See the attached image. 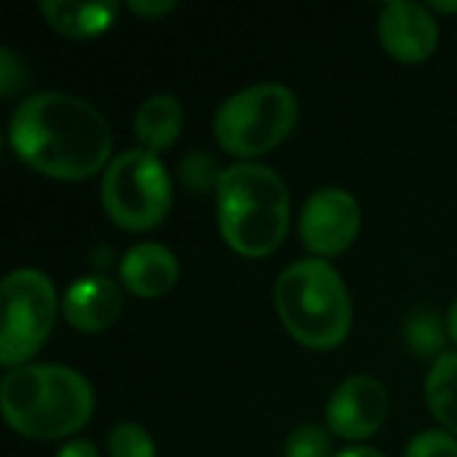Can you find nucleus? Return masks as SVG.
Masks as SVG:
<instances>
[{
  "label": "nucleus",
  "mask_w": 457,
  "mask_h": 457,
  "mask_svg": "<svg viewBox=\"0 0 457 457\" xmlns=\"http://www.w3.org/2000/svg\"><path fill=\"white\" fill-rule=\"evenodd\" d=\"M11 147L32 169L83 179L107 163L112 134L107 118L86 99L64 91H37L11 118Z\"/></svg>",
  "instance_id": "obj_1"
},
{
  "label": "nucleus",
  "mask_w": 457,
  "mask_h": 457,
  "mask_svg": "<svg viewBox=\"0 0 457 457\" xmlns=\"http://www.w3.org/2000/svg\"><path fill=\"white\" fill-rule=\"evenodd\" d=\"M91 412L88 380L64 364H21L3 378V415L24 436L59 439L75 434Z\"/></svg>",
  "instance_id": "obj_2"
},
{
  "label": "nucleus",
  "mask_w": 457,
  "mask_h": 457,
  "mask_svg": "<svg viewBox=\"0 0 457 457\" xmlns=\"http://www.w3.org/2000/svg\"><path fill=\"white\" fill-rule=\"evenodd\" d=\"M217 222L225 241L244 257H265L289 228V190L278 171L241 161L217 182Z\"/></svg>",
  "instance_id": "obj_3"
},
{
  "label": "nucleus",
  "mask_w": 457,
  "mask_h": 457,
  "mask_svg": "<svg viewBox=\"0 0 457 457\" xmlns=\"http://www.w3.org/2000/svg\"><path fill=\"white\" fill-rule=\"evenodd\" d=\"M273 300L287 329L308 348H335L351 329V297L324 257L297 260L276 278Z\"/></svg>",
  "instance_id": "obj_4"
},
{
  "label": "nucleus",
  "mask_w": 457,
  "mask_h": 457,
  "mask_svg": "<svg viewBox=\"0 0 457 457\" xmlns=\"http://www.w3.org/2000/svg\"><path fill=\"white\" fill-rule=\"evenodd\" d=\"M297 112V96L289 86L276 80L252 83L217 107L214 137L233 155H260L292 131Z\"/></svg>",
  "instance_id": "obj_5"
},
{
  "label": "nucleus",
  "mask_w": 457,
  "mask_h": 457,
  "mask_svg": "<svg viewBox=\"0 0 457 457\" xmlns=\"http://www.w3.org/2000/svg\"><path fill=\"white\" fill-rule=\"evenodd\" d=\"M102 206L129 230L155 228L171 206V179L153 150L118 153L102 174Z\"/></svg>",
  "instance_id": "obj_6"
},
{
  "label": "nucleus",
  "mask_w": 457,
  "mask_h": 457,
  "mask_svg": "<svg viewBox=\"0 0 457 457\" xmlns=\"http://www.w3.org/2000/svg\"><path fill=\"white\" fill-rule=\"evenodd\" d=\"M3 332L0 359L11 370L29 359L48 337L56 316V289L43 270L19 268L0 284Z\"/></svg>",
  "instance_id": "obj_7"
},
{
  "label": "nucleus",
  "mask_w": 457,
  "mask_h": 457,
  "mask_svg": "<svg viewBox=\"0 0 457 457\" xmlns=\"http://www.w3.org/2000/svg\"><path fill=\"white\" fill-rule=\"evenodd\" d=\"M361 228L359 201L343 187H321L308 195L300 212L303 244L321 254H340L348 249Z\"/></svg>",
  "instance_id": "obj_8"
},
{
  "label": "nucleus",
  "mask_w": 457,
  "mask_h": 457,
  "mask_svg": "<svg viewBox=\"0 0 457 457\" xmlns=\"http://www.w3.org/2000/svg\"><path fill=\"white\" fill-rule=\"evenodd\" d=\"M388 418V391L372 375L343 380L327 404V423L343 439H364Z\"/></svg>",
  "instance_id": "obj_9"
},
{
  "label": "nucleus",
  "mask_w": 457,
  "mask_h": 457,
  "mask_svg": "<svg viewBox=\"0 0 457 457\" xmlns=\"http://www.w3.org/2000/svg\"><path fill=\"white\" fill-rule=\"evenodd\" d=\"M378 35L388 54L402 62L426 59L439 43V24L431 5L418 0H391L378 19Z\"/></svg>",
  "instance_id": "obj_10"
},
{
  "label": "nucleus",
  "mask_w": 457,
  "mask_h": 457,
  "mask_svg": "<svg viewBox=\"0 0 457 457\" xmlns=\"http://www.w3.org/2000/svg\"><path fill=\"white\" fill-rule=\"evenodd\" d=\"M123 308V295L118 284L102 273L80 276L64 292L62 311L64 319L80 332H99L110 327Z\"/></svg>",
  "instance_id": "obj_11"
},
{
  "label": "nucleus",
  "mask_w": 457,
  "mask_h": 457,
  "mask_svg": "<svg viewBox=\"0 0 457 457\" xmlns=\"http://www.w3.org/2000/svg\"><path fill=\"white\" fill-rule=\"evenodd\" d=\"M179 265L171 249L155 241H142L126 249L120 260V278L123 287L139 297H161L177 281Z\"/></svg>",
  "instance_id": "obj_12"
},
{
  "label": "nucleus",
  "mask_w": 457,
  "mask_h": 457,
  "mask_svg": "<svg viewBox=\"0 0 457 457\" xmlns=\"http://www.w3.org/2000/svg\"><path fill=\"white\" fill-rule=\"evenodd\" d=\"M37 8L59 32L70 37H88L107 29L118 13L115 0L99 3H75V0H40Z\"/></svg>",
  "instance_id": "obj_13"
},
{
  "label": "nucleus",
  "mask_w": 457,
  "mask_h": 457,
  "mask_svg": "<svg viewBox=\"0 0 457 457\" xmlns=\"http://www.w3.org/2000/svg\"><path fill=\"white\" fill-rule=\"evenodd\" d=\"M182 129V104L171 94H153L147 96L134 118V134L145 145V150H163L169 147Z\"/></svg>",
  "instance_id": "obj_14"
},
{
  "label": "nucleus",
  "mask_w": 457,
  "mask_h": 457,
  "mask_svg": "<svg viewBox=\"0 0 457 457\" xmlns=\"http://www.w3.org/2000/svg\"><path fill=\"white\" fill-rule=\"evenodd\" d=\"M426 399L439 423L457 434V353H442L426 375Z\"/></svg>",
  "instance_id": "obj_15"
},
{
  "label": "nucleus",
  "mask_w": 457,
  "mask_h": 457,
  "mask_svg": "<svg viewBox=\"0 0 457 457\" xmlns=\"http://www.w3.org/2000/svg\"><path fill=\"white\" fill-rule=\"evenodd\" d=\"M112 457H155V442L139 423H118L107 434Z\"/></svg>",
  "instance_id": "obj_16"
},
{
  "label": "nucleus",
  "mask_w": 457,
  "mask_h": 457,
  "mask_svg": "<svg viewBox=\"0 0 457 457\" xmlns=\"http://www.w3.org/2000/svg\"><path fill=\"white\" fill-rule=\"evenodd\" d=\"M332 455V436L316 426V423H305L297 426L284 445V457H329Z\"/></svg>",
  "instance_id": "obj_17"
},
{
  "label": "nucleus",
  "mask_w": 457,
  "mask_h": 457,
  "mask_svg": "<svg viewBox=\"0 0 457 457\" xmlns=\"http://www.w3.org/2000/svg\"><path fill=\"white\" fill-rule=\"evenodd\" d=\"M407 343L420 353H436L445 345V329L434 311H420L407 321Z\"/></svg>",
  "instance_id": "obj_18"
},
{
  "label": "nucleus",
  "mask_w": 457,
  "mask_h": 457,
  "mask_svg": "<svg viewBox=\"0 0 457 457\" xmlns=\"http://www.w3.org/2000/svg\"><path fill=\"white\" fill-rule=\"evenodd\" d=\"M404 457H457V439L439 428L420 431L410 439Z\"/></svg>",
  "instance_id": "obj_19"
},
{
  "label": "nucleus",
  "mask_w": 457,
  "mask_h": 457,
  "mask_svg": "<svg viewBox=\"0 0 457 457\" xmlns=\"http://www.w3.org/2000/svg\"><path fill=\"white\" fill-rule=\"evenodd\" d=\"M179 171H182V179L195 190H209L222 177V171H217V161L209 153H201V150L187 153L182 158V163H179Z\"/></svg>",
  "instance_id": "obj_20"
},
{
  "label": "nucleus",
  "mask_w": 457,
  "mask_h": 457,
  "mask_svg": "<svg viewBox=\"0 0 457 457\" xmlns=\"http://www.w3.org/2000/svg\"><path fill=\"white\" fill-rule=\"evenodd\" d=\"M27 83V70L11 48H0V94L8 96Z\"/></svg>",
  "instance_id": "obj_21"
},
{
  "label": "nucleus",
  "mask_w": 457,
  "mask_h": 457,
  "mask_svg": "<svg viewBox=\"0 0 457 457\" xmlns=\"http://www.w3.org/2000/svg\"><path fill=\"white\" fill-rule=\"evenodd\" d=\"M56 457H99V450L88 439H72L64 447H59Z\"/></svg>",
  "instance_id": "obj_22"
},
{
  "label": "nucleus",
  "mask_w": 457,
  "mask_h": 457,
  "mask_svg": "<svg viewBox=\"0 0 457 457\" xmlns=\"http://www.w3.org/2000/svg\"><path fill=\"white\" fill-rule=\"evenodd\" d=\"M137 13H145V16H161L166 11L174 8V0H131L129 3Z\"/></svg>",
  "instance_id": "obj_23"
},
{
  "label": "nucleus",
  "mask_w": 457,
  "mask_h": 457,
  "mask_svg": "<svg viewBox=\"0 0 457 457\" xmlns=\"http://www.w3.org/2000/svg\"><path fill=\"white\" fill-rule=\"evenodd\" d=\"M335 457H386L380 450L375 447H345L343 453H337Z\"/></svg>",
  "instance_id": "obj_24"
},
{
  "label": "nucleus",
  "mask_w": 457,
  "mask_h": 457,
  "mask_svg": "<svg viewBox=\"0 0 457 457\" xmlns=\"http://www.w3.org/2000/svg\"><path fill=\"white\" fill-rule=\"evenodd\" d=\"M447 329H450V337L457 343V300L450 308V316H447Z\"/></svg>",
  "instance_id": "obj_25"
},
{
  "label": "nucleus",
  "mask_w": 457,
  "mask_h": 457,
  "mask_svg": "<svg viewBox=\"0 0 457 457\" xmlns=\"http://www.w3.org/2000/svg\"><path fill=\"white\" fill-rule=\"evenodd\" d=\"M431 8H439V11H457V3H431Z\"/></svg>",
  "instance_id": "obj_26"
}]
</instances>
